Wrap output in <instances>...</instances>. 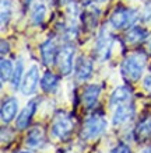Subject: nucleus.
I'll use <instances>...</instances> for the list:
<instances>
[{"instance_id":"nucleus-1","label":"nucleus","mask_w":151,"mask_h":153,"mask_svg":"<svg viewBox=\"0 0 151 153\" xmlns=\"http://www.w3.org/2000/svg\"><path fill=\"white\" fill-rule=\"evenodd\" d=\"M147 56L143 52H134L126 56L120 65V73L122 77L127 82H137L141 79V74L146 69Z\"/></svg>"},{"instance_id":"nucleus-2","label":"nucleus","mask_w":151,"mask_h":153,"mask_svg":"<svg viewBox=\"0 0 151 153\" xmlns=\"http://www.w3.org/2000/svg\"><path fill=\"white\" fill-rule=\"evenodd\" d=\"M106 126H108V122L104 118V115L94 114V115H91L90 118H87L84 121V125L81 128L80 136L84 140L96 139V138H99L101 135L106 131Z\"/></svg>"},{"instance_id":"nucleus-3","label":"nucleus","mask_w":151,"mask_h":153,"mask_svg":"<svg viewBox=\"0 0 151 153\" xmlns=\"http://www.w3.org/2000/svg\"><path fill=\"white\" fill-rule=\"evenodd\" d=\"M73 128L74 121L71 115L66 114V112H60L53 120V124L50 126V135H52V138L57 140H66L71 135Z\"/></svg>"},{"instance_id":"nucleus-4","label":"nucleus","mask_w":151,"mask_h":153,"mask_svg":"<svg viewBox=\"0 0 151 153\" xmlns=\"http://www.w3.org/2000/svg\"><path fill=\"white\" fill-rule=\"evenodd\" d=\"M138 13L133 9H127V7H116L115 11L110 14L109 23L110 25L116 30H123V28L132 27L133 24L137 21Z\"/></svg>"},{"instance_id":"nucleus-5","label":"nucleus","mask_w":151,"mask_h":153,"mask_svg":"<svg viewBox=\"0 0 151 153\" xmlns=\"http://www.w3.org/2000/svg\"><path fill=\"white\" fill-rule=\"evenodd\" d=\"M74 53H76V48L73 45H64L57 52V58H56V65L59 68L60 73L63 76H67L73 72L74 69Z\"/></svg>"},{"instance_id":"nucleus-6","label":"nucleus","mask_w":151,"mask_h":153,"mask_svg":"<svg viewBox=\"0 0 151 153\" xmlns=\"http://www.w3.org/2000/svg\"><path fill=\"white\" fill-rule=\"evenodd\" d=\"M112 45H113V38L110 35L105 28L101 30L99 35L95 41V48H94V52H95L96 59L104 62V60L109 59L110 56V51H112Z\"/></svg>"},{"instance_id":"nucleus-7","label":"nucleus","mask_w":151,"mask_h":153,"mask_svg":"<svg viewBox=\"0 0 151 153\" xmlns=\"http://www.w3.org/2000/svg\"><path fill=\"white\" fill-rule=\"evenodd\" d=\"M41 84V77H39V69L38 66H31L28 72L25 73V76L23 77L20 90L24 96H32V94L37 91L38 86Z\"/></svg>"},{"instance_id":"nucleus-8","label":"nucleus","mask_w":151,"mask_h":153,"mask_svg":"<svg viewBox=\"0 0 151 153\" xmlns=\"http://www.w3.org/2000/svg\"><path fill=\"white\" fill-rule=\"evenodd\" d=\"M35 111H37V100H31V101L21 110L18 117L15 118V128L20 131L27 129L28 126H29V122H31Z\"/></svg>"},{"instance_id":"nucleus-9","label":"nucleus","mask_w":151,"mask_h":153,"mask_svg":"<svg viewBox=\"0 0 151 153\" xmlns=\"http://www.w3.org/2000/svg\"><path fill=\"white\" fill-rule=\"evenodd\" d=\"M134 114H136V110H134L133 104H130V102L122 104V105L116 107V110L113 112V117H112V124L115 126L123 125V124L129 122L130 120H133Z\"/></svg>"},{"instance_id":"nucleus-10","label":"nucleus","mask_w":151,"mask_h":153,"mask_svg":"<svg viewBox=\"0 0 151 153\" xmlns=\"http://www.w3.org/2000/svg\"><path fill=\"white\" fill-rule=\"evenodd\" d=\"M39 52H41V59L43 62L45 66H52L56 62L57 58V47H56V42L53 39H46L41 44L39 47Z\"/></svg>"},{"instance_id":"nucleus-11","label":"nucleus","mask_w":151,"mask_h":153,"mask_svg":"<svg viewBox=\"0 0 151 153\" xmlns=\"http://www.w3.org/2000/svg\"><path fill=\"white\" fill-rule=\"evenodd\" d=\"M92 69H94L92 60L85 56H80L74 65V76L78 82H85L91 77Z\"/></svg>"},{"instance_id":"nucleus-12","label":"nucleus","mask_w":151,"mask_h":153,"mask_svg":"<svg viewBox=\"0 0 151 153\" xmlns=\"http://www.w3.org/2000/svg\"><path fill=\"white\" fill-rule=\"evenodd\" d=\"M17 111H18V100L15 97H9L1 104V122L3 124H10L14 118H17Z\"/></svg>"},{"instance_id":"nucleus-13","label":"nucleus","mask_w":151,"mask_h":153,"mask_svg":"<svg viewBox=\"0 0 151 153\" xmlns=\"http://www.w3.org/2000/svg\"><path fill=\"white\" fill-rule=\"evenodd\" d=\"M101 90H102L101 84H88V86H85L81 96V101L85 108L91 110V108L95 107V104L98 102V98H99Z\"/></svg>"},{"instance_id":"nucleus-14","label":"nucleus","mask_w":151,"mask_h":153,"mask_svg":"<svg viewBox=\"0 0 151 153\" xmlns=\"http://www.w3.org/2000/svg\"><path fill=\"white\" fill-rule=\"evenodd\" d=\"M132 101V88L127 86H120L113 90V93L110 94L109 105L112 108L122 105V104H127Z\"/></svg>"},{"instance_id":"nucleus-15","label":"nucleus","mask_w":151,"mask_h":153,"mask_svg":"<svg viewBox=\"0 0 151 153\" xmlns=\"http://www.w3.org/2000/svg\"><path fill=\"white\" fill-rule=\"evenodd\" d=\"M45 142H46L45 132H43V129L39 128V126H35V128L29 129L27 138H25V143H27L28 148H31V149L42 148V146L45 145Z\"/></svg>"},{"instance_id":"nucleus-16","label":"nucleus","mask_w":151,"mask_h":153,"mask_svg":"<svg viewBox=\"0 0 151 153\" xmlns=\"http://www.w3.org/2000/svg\"><path fill=\"white\" fill-rule=\"evenodd\" d=\"M134 138L138 142H147L151 140V118L141 121L134 129Z\"/></svg>"},{"instance_id":"nucleus-17","label":"nucleus","mask_w":151,"mask_h":153,"mask_svg":"<svg viewBox=\"0 0 151 153\" xmlns=\"http://www.w3.org/2000/svg\"><path fill=\"white\" fill-rule=\"evenodd\" d=\"M59 86V77L52 72H45L41 77V88L45 93H53Z\"/></svg>"},{"instance_id":"nucleus-18","label":"nucleus","mask_w":151,"mask_h":153,"mask_svg":"<svg viewBox=\"0 0 151 153\" xmlns=\"http://www.w3.org/2000/svg\"><path fill=\"white\" fill-rule=\"evenodd\" d=\"M147 37H148L147 30H144L141 27H132L126 33V42L130 44V45H136V44L143 42Z\"/></svg>"},{"instance_id":"nucleus-19","label":"nucleus","mask_w":151,"mask_h":153,"mask_svg":"<svg viewBox=\"0 0 151 153\" xmlns=\"http://www.w3.org/2000/svg\"><path fill=\"white\" fill-rule=\"evenodd\" d=\"M0 72H1V83H6L7 80H11L14 73V66L11 63L10 59H6V58H1V62H0Z\"/></svg>"},{"instance_id":"nucleus-20","label":"nucleus","mask_w":151,"mask_h":153,"mask_svg":"<svg viewBox=\"0 0 151 153\" xmlns=\"http://www.w3.org/2000/svg\"><path fill=\"white\" fill-rule=\"evenodd\" d=\"M23 72H24V63H23V60L20 59V60H17V65L14 68V73H13V77H11V86H13L14 90H17L18 86H21Z\"/></svg>"},{"instance_id":"nucleus-21","label":"nucleus","mask_w":151,"mask_h":153,"mask_svg":"<svg viewBox=\"0 0 151 153\" xmlns=\"http://www.w3.org/2000/svg\"><path fill=\"white\" fill-rule=\"evenodd\" d=\"M45 16H46V7L45 4H37L34 9H32V13H31V21L32 24L35 25H39V24L45 20Z\"/></svg>"},{"instance_id":"nucleus-22","label":"nucleus","mask_w":151,"mask_h":153,"mask_svg":"<svg viewBox=\"0 0 151 153\" xmlns=\"http://www.w3.org/2000/svg\"><path fill=\"white\" fill-rule=\"evenodd\" d=\"M10 16H11L10 0H1V27L3 28L6 27V24L9 23Z\"/></svg>"},{"instance_id":"nucleus-23","label":"nucleus","mask_w":151,"mask_h":153,"mask_svg":"<svg viewBox=\"0 0 151 153\" xmlns=\"http://www.w3.org/2000/svg\"><path fill=\"white\" fill-rule=\"evenodd\" d=\"M109 153H132V149L126 143H118Z\"/></svg>"},{"instance_id":"nucleus-24","label":"nucleus","mask_w":151,"mask_h":153,"mask_svg":"<svg viewBox=\"0 0 151 153\" xmlns=\"http://www.w3.org/2000/svg\"><path fill=\"white\" fill-rule=\"evenodd\" d=\"M143 86H144V88H146L148 93H151V74H150V76H147L146 79H144Z\"/></svg>"},{"instance_id":"nucleus-25","label":"nucleus","mask_w":151,"mask_h":153,"mask_svg":"<svg viewBox=\"0 0 151 153\" xmlns=\"http://www.w3.org/2000/svg\"><path fill=\"white\" fill-rule=\"evenodd\" d=\"M9 45H7V44H6V41L4 39H3V41H1V55H4L6 52H9Z\"/></svg>"},{"instance_id":"nucleus-26","label":"nucleus","mask_w":151,"mask_h":153,"mask_svg":"<svg viewBox=\"0 0 151 153\" xmlns=\"http://www.w3.org/2000/svg\"><path fill=\"white\" fill-rule=\"evenodd\" d=\"M141 153H151V146H148V148H144L141 150Z\"/></svg>"},{"instance_id":"nucleus-27","label":"nucleus","mask_w":151,"mask_h":153,"mask_svg":"<svg viewBox=\"0 0 151 153\" xmlns=\"http://www.w3.org/2000/svg\"><path fill=\"white\" fill-rule=\"evenodd\" d=\"M15 153H32V152H27V150H21V152H15Z\"/></svg>"},{"instance_id":"nucleus-28","label":"nucleus","mask_w":151,"mask_h":153,"mask_svg":"<svg viewBox=\"0 0 151 153\" xmlns=\"http://www.w3.org/2000/svg\"><path fill=\"white\" fill-rule=\"evenodd\" d=\"M148 51H150V53H151V41H150V44H148Z\"/></svg>"}]
</instances>
